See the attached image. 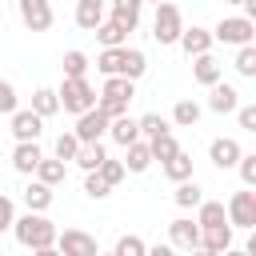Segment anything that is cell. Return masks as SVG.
<instances>
[{
	"instance_id": "1",
	"label": "cell",
	"mask_w": 256,
	"mask_h": 256,
	"mask_svg": "<svg viewBox=\"0 0 256 256\" xmlns=\"http://www.w3.org/2000/svg\"><path fill=\"white\" fill-rule=\"evenodd\" d=\"M12 236H16L28 252H36V248H52V244H56V224H52L44 212H24V216L12 220Z\"/></svg>"
},
{
	"instance_id": "2",
	"label": "cell",
	"mask_w": 256,
	"mask_h": 256,
	"mask_svg": "<svg viewBox=\"0 0 256 256\" xmlns=\"http://www.w3.org/2000/svg\"><path fill=\"white\" fill-rule=\"evenodd\" d=\"M56 100H60V108H64V112L80 116V112L96 108V88L88 84V76H80V80H64V84L56 88Z\"/></svg>"
},
{
	"instance_id": "3",
	"label": "cell",
	"mask_w": 256,
	"mask_h": 256,
	"mask_svg": "<svg viewBox=\"0 0 256 256\" xmlns=\"http://www.w3.org/2000/svg\"><path fill=\"white\" fill-rule=\"evenodd\" d=\"M180 32H184V16H180V8H176L172 0L156 4V16H152V40H156V44H176Z\"/></svg>"
},
{
	"instance_id": "4",
	"label": "cell",
	"mask_w": 256,
	"mask_h": 256,
	"mask_svg": "<svg viewBox=\"0 0 256 256\" xmlns=\"http://www.w3.org/2000/svg\"><path fill=\"white\" fill-rule=\"evenodd\" d=\"M212 40L244 48V44H252V40H256V24H252V20H244V16H224V20L212 28Z\"/></svg>"
},
{
	"instance_id": "5",
	"label": "cell",
	"mask_w": 256,
	"mask_h": 256,
	"mask_svg": "<svg viewBox=\"0 0 256 256\" xmlns=\"http://www.w3.org/2000/svg\"><path fill=\"white\" fill-rule=\"evenodd\" d=\"M224 212H228V224L232 228H256V192L252 188L232 192L228 204H224Z\"/></svg>"
},
{
	"instance_id": "6",
	"label": "cell",
	"mask_w": 256,
	"mask_h": 256,
	"mask_svg": "<svg viewBox=\"0 0 256 256\" xmlns=\"http://www.w3.org/2000/svg\"><path fill=\"white\" fill-rule=\"evenodd\" d=\"M56 252L60 256H100V244L84 228H64V232H56Z\"/></svg>"
},
{
	"instance_id": "7",
	"label": "cell",
	"mask_w": 256,
	"mask_h": 256,
	"mask_svg": "<svg viewBox=\"0 0 256 256\" xmlns=\"http://www.w3.org/2000/svg\"><path fill=\"white\" fill-rule=\"evenodd\" d=\"M16 8H20V24L28 32H48L52 20H56L52 0H16Z\"/></svg>"
},
{
	"instance_id": "8",
	"label": "cell",
	"mask_w": 256,
	"mask_h": 256,
	"mask_svg": "<svg viewBox=\"0 0 256 256\" xmlns=\"http://www.w3.org/2000/svg\"><path fill=\"white\" fill-rule=\"evenodd\" d=\"M72 136H76L80 144H100V140L108 136V116H104L100 108L80 112V116H76V128H72Z\"/></svg>"
},
{
	"instance_id": "9",
	"label": "cell",
	"mask_w": 256,
	"mask_h": 256,
	"mask_svg": "<svg viewBox=\"0 0 256 256\" xmlns=\"http://www.w3.org/2000/svg\"><path fill=\"white\" fill-rule=\"evenodd\" d=\"M40 132H44V120L32 108H16L12 112V136H16V144H36Z\"/></svg>"
},
{
	"instance_id": "10",
	"label": "cell",
	"mask_w": 256,
	"mask_h": 256,
	"mask_svg": "<svg viewBox=\"0 0 256 256\" xmlns=\"http://www.w3.org/2000/svg\"><path fill=\"white\" fill-rule=\"evenodd\" d=\"M168 244H172V248H180V252H192V248H200V228H196V220H188V216H176V220L168 224Z\"/></svg>"
},
{
	"instance_id": "11",
	"label": "cell",
	"mask_w": 256,
	"mask_h": 256,
	"mask_svg": "<svg viewBox=\"0 0 256 256\" xmlns=\"http://www.w3.org/2000/svg\"><path fill=\"white\" fill-rule=\"evenodd\" d=\"M244 156V148H240V140H232V136H220V140H212L208 144V160L220 168V172H228V168H236V160Z\"/></svg>"
},
{
	"instance_id": "12",
	"label": "cell",
	"mask_w": 256,
	"mask_h": 256,
	"mask_svg": "<svg viewBox=\"0 0 256 256\" xmlns=\"http://www.w3.org/2000/svg\"><path fill=\"white\" fill-rule=\"evenodd\" d=\"M208 108H212L216 116H228V112L240 108V92H236L228 80H216V84L208 88Z\"/></svg>"
},
{
	"instance_id": "13",
	"label": "cell",
	"mask_w": 256,
	"mask_h": 256,
	"mask_svg": "<svg viewBox=\"0 0 256 256\" xmlns=\"http://www.w3.org/2000/svg\"><path fill=\"white\" fill-rule=\"evenodd\" d=\"M192 80H196V84H204V88H212L216 80H224V64H220L212 52H204V56H196V60H192Z\"/></svg>"
},
{
	"instance_id": "14",
	"label": "cell",
	"mask_w": 256,
	"mask_h": 256,
	"mask_svg": "<svg viewBox=\"0 0 256 256\" xmlns=\"http://www.w3.org/2000/svg\"><path fill=\"white\" fill-rule=\"evenodd\" d=\"M176 44H180V48H184V52H188V56L196 60V56L212 52V32H208V28H196V24H192V28H184V32H180V40H176Z\"/></svg>"
},
{
	"instance_id": "15",
	"label": "cell",
	"mask_w": 256,
	"mask_h": 256,
	"mask_svg": "<svg viewBox=\"0 0 256 256\" xmlns=\"http://www.w3.org/2000/svg\"><path fill=\"white\" fill-rule=\"evenodd\" d=\"M140 12H144V0H112V24H120L124 32H132L140 24Z\"/></svg>"
},
{
	"instance_id": "16",
	"label": "cell",
	"mask_w": 256,
	"mask_h": 256,
	"mask_svg": "<svg viewBox=\"0 0 256 256\" xmlns=\"http://www.w3.org/2000/svg\"><path fill=\"white\" fill-rule=\"evenodd\" d=\"M104 4L108 0H76V24L84 32H96L104 24Z\"/></svg>"
},
{
	"instance_id": "17",
	"label": "cell",
	"mask_w": 256,
	"mask_h": 256,
	"mask_svg": "<svg viewBox=\"0 0 256 256\" xmlns=\"http://www.w3.org/2000/svg\"><path fill=\"white\" fill-rule=\"evenodd\" d=\"M132 96H136V84H132V80H124V76H104V92H100L96 100H116V104H132Z\"/></svg>"
},
{
	"instance_id": "18",
	"label": "cell",
	"mask_w": 256,
	"mask_h": 256,
	"mask_svg": "<svg viewBox=\"0 0 256 256\" xmlns=\"http://www.w3.org/2000/svg\"><path fill=\"white\" fill-rule=\"evenodd\" d=\"M40 160H44L40 144H16V148H12V168H16L20 176H32Z\"/></svg>"
},
{
	"instance_id": "19",
	"label": "cell",
	"mask_w": 256,
	"mask_h": 256,
	"mask_svg": "<svg viewBox=\"0 0 256 256\" xmlns=\"http://www.w3.org/2000/svg\"><path fill=\"white\" fill-rule=\"evenodd\" d=\"M200 248L208 252H228L232 248V224H220V228H200Z\"/></svg>"
},
{
	"instance_id": "20",
	"label": "cell",
	"mask_w": 256,
	"mask_h": 256,
	"mask_svg": "<svg viewBox=\"0 0 256 256\" xmlns=\"http://www.w3.org/2000/svg\"><path fill=\"white\" fill-rule=\"evenodd\" d=\"M108 136H112L120 148H128V144H136V140H140V128H136V120H132V116H116V120H108Z\"/></svg>"
},
{
	"instance_id": "21",
	"label": "cell",
	"mask_w": 256,
	"mask_h": 256,
	"mask_svg": "<svg viewBox=\"0 0 256 256\" xmlns=\"http://www.w3.org/2000/svg\"><path fill=\"white\" fill-rule=\"evenodd\" d=\"M124 172H148V164H152V152H148V140H136V144H128L124 148Z\"/></svg>"
},
{
	"instance_id": "22",
	"label": "cell",
	"mask_w": 256,
	"mask_h": 256,
	"mask_svg": "<svg viewBox=\"0 0 256 256\" xmlns=\"http://www.w3.org/2000/svg\"><path fill=\"white\" fill-rule=\"evenodd\" d=\"M220 224H228L224 204H220V200H200V208H196V228H220Z\"/></svg>"
},
{
	"instance_id": "23",
	"label": "cell",
	"mask_w": 256,
	"mask_h": 256,
	"mask_svg": "<svg viewBox=\"0 0 256 256\" xmlns=\"http://www.w3.org/2000/svg\"><path fill=\"white\" fill-rule=\"evenodd\" d=\"M40 184H48V188H56V184H64V176H68V164H60V160H52V156H44L40 164H36V172H32Z\"/></svg>"
},
{
	"instance_id": "24",
	"label": "cell",
	"mask_w": 256,
	"mask_h": 256,
	"mask_svg": "<svg viewBox=\"0 0 256 256\" xmlns=\"http://www.w3.org/2000/svg\"><path fill=\"white\" fill-rule=\"evenodd\" d=\"M24 208H28V212H48V208H52V188L40 184V180H32V184L24 188Z\"/></svg>"
},
{
	"instance_id": "25",
	"label": "cell",
	"mask_w": 256,
	"mask_h": 256,
	"mask_svg": "<svg viewBox=\"0 0 256 256\" xmlns=\"http://www.w3.org/2000/svg\"><path fill=\"white\" fill-rule=\"evenodd\" d=\"M160 168H164V176H168L172 184H180V180H192V156H188L184 148H180L172 160H164Z\"/></svg>"
},
{
	"instance_id": "26",
	"label": "cell",
	"mask_w": 256,
	"mask_h": 256,
	"mask_svg": "<svg viewBox=\"0 0 256 256\" xmlns=\"http://www.w3.org/2000/svg\"><path fill=\"white\" fill-rule=\"evenodd\" d=\"M124 48H128V44H124ZM124 48H104V52L96 56L100 76H124Z\"/></svg>"
},
{
	"instance_id": "27",
	"label": "cell",
	"mask_w": 256,
	"mask_h": 256,
	"mask_svg": "<svg viewBox=\"0 0 256 256\" xmlns=\"http://www.w3.org/2000/svg\"><path fill=\"white\" fill-rule=\"evenodd\" d=\"M32 112H36L40 120H48V116H56V112H60V100H56V88H36V92H32Z\"/></svg>"
},
{
	"instance_id": "28",
	"label": "cell",
	"mask_w": 256,
	"mask_h": 256,
	"mask_svg": "<svg viewBox=\"0 0 256 256\" xmlns=\"http://www.w3.org/2000/svg\"><path fill=\"white\" fill-rule=\"evenodd\" d=\"M60 68H64V80H80V76H88V56L80 52V48H72V52H64V60H60Z\"/></svg>"
},
{
	"instance_id": "29",
	"label": "cell",
	"mask_w": 256,
	"mask_h": 256,
	"mask_svg": "<svg viewBox=\"0 0 256 256\" xmlns=\"http://www.w3.org/2000/svg\"><path fill=\"white\" fill-rule=\"evenodd\" d=\"M172 124H176V128H196V124H200V104H196V100H176Z\"/></svg>"
},
{
	"instance_id": "30",
	"label": "cell",
	"mask_w": 256,
	"mask_h": 256,
	"mask_svg": "<svg viewBox=\"0 0 256 256\" xmlns=\"http://www.w3.org/2000/svg\"><path fill=\"white\" fill-rule=\"evenodd\" d=\"M104 160H108L104 144H80V152H76V160H72V164H80L84 172H96V168H100Z\"/></svg>"
},
{
	"instance_id": "31",
	"label": "cell",
	"mask_w": 256,
	"mask_h": 256,
	"mask_svg": "<svg viewBox=\"0 0 256 256\" xmlns=\"http://www.w3.org/2000/svg\"><path fill=\"white\" fill-rule=\"evenodd\" d=\"M172 200H176L180 208H200V200H204V188H200L196 180H180V184H176V192H172Z\"/></svg>"
},
{
	"instance_id": "32",
	"label": "cell",
	"mask_w": 256,
	"mask_h": 256,
	"mask_svg": "<svg viewBox=\"0 0 256 256\" xmlns=\"http://www.w3.org/2000/svg\"><path fill=\"white\" fill-rule=\"evenodd\" d=\"M96 40H100L104 48H124V44H128V32H124L120 24H112V20L104 16V24L96 28Z\"/></svg>"
},
{
	"instance_id": "33",
	"label": "cell",
	"mask_w": 256,
	"mask_h": 256,
	"mask_svg": "<svg viewBox=\"0 0 256 256\" xmlns=\"http://www.w3.org/2000/svg\"><path fill=\"white\" fill-rule=\"evenodd\" d=\"M144 72H148V56H144L140 48H124V80L136 84Z\"/></svg>"
},
{
	"instance_id": "34",
	"label": "cell",
	"mask_w": 256,
	"mask_h": 256,
	"mask_svg": "<svg viewBox=\"0 0 256 256\" xmlns=\"http://www.w3.org/2000/svg\"><path fill=\"white\" fill-rule=\"evenodd\" d=\"M136 128H140V140H152V136H164V132H172V128H168V120H164L160 112H144V116L136 120Z\"/></svg>"
},
{
	"instance_id": "35",
	"label": "cell",
	"mask_w": 256,
	"mask_h": 256,
	"mask_svg": "<svg viewBox=\"0 0 256 256\" xmlns=\"http://www.w3.org/2000/svg\"><path fill=\"white\" fill-rule=\"evenodd\" d=\"M148 152H152V160L164 164V160H172V156L180 152V144H176L172 132H164V136H152V140H148Z\"/></svg>"
},
{
	"instance_id": "36",
	"label": "cell",
	"mask_w": 256,
	"mask_h": 256,
	"mask_svg": "<svg viewBox=\"0 0 256 256\" xmlns=\"http://www.w3.org/2000/svg\"><path fill=\"white\" fill-rule=\"evenodd\" d=\"M76 152H80V140H76L72 132H60V136H56V148H52V160L68 164V160H76Z\"/></svg>"
},
{
	"instance_id": "37",
	"label": "cell",
	"mask_w": 256,
	"mask_h": 256,
	"mask_svg": "<svg viewBox=\"0 0 256 256\" xmlns=\"http://www.w3.org/2000/svg\"><path fill=\"white\" fill-rule=\"evenodd\" d=\"M112 252H116V256H144V252H148V244H144L136 232H124V236L116 240V248H112Z\"/></svg>"
},
{
	"instance_id": "38",
	"label": "cell",
	"mask_w": 256,
	"mask_h": 256,
	"mask_svg": "<svg viewBox=\"0 0 256 256\" xmlns=\"http://www.w3.org/2000/svg\"><path fill=\"white\" fill-rule=\"evenodd\" d=\"M232 64H236V72H240V76H248V80H252V76H256V48H252V44L236 48V60H232Z\"/></svg>"
},
{
	"instance_id": "39",
	"label": "cell",
	"mask_w": 256,
	"mask_h": 256,
	"mask_svg": "<svg viewBox=\"0 0 256 256\" xmlns=\"http://www.w3.org/2000/svg\"><path fill=\"white\" fill-rule=\"evenodd\" d=\"M96 176H100V180H104L108 188H116V184H120V180H124L128 172H124V164H120V160H112V156H108V160H104V164L96 168Z\"/></svg>"
},
{
	"instance_id": "40",
	"label": "cell",
	"mask_w": 256,
	"mask_h": 256,
	"mask_svg": "<svg viewBox=\"0 0 256 256\" xmlns=\"http://www.w3.org/2000/svg\"><path fill=\"white\" fill-rule=\"evenodd\" d=\"M236 168H240L244 188H256V152H244V156L236 160Z\"/></svg>"
},
{
	"instance_id": "41",
	"label": "cell",
	"mask_w": 256,
	"mask_h": 256,
	"mask_svg": "<svg viewBox=\"0 0 256 256\" xmlns=\"http://www.w3.org/2000/svg\"><path fill=\"white\" fill-rule=\"evenodd\" d=\"M108 192H112V188H108L96 172H88V176H84V196H88V200H104Z\"/></svg>"
},
{
	"instance_id": "42",
	"label": "cell",
	"mask_w": 256,
	"mask_h": 256,
	"mask_svg": "<svg viewBox=\"0 0 256 256\" xmlns=\"http://www.w3.org/2000/svg\"><path fill=\"white\" fill-rule=\"evenodd\" d=\"M16 104H20V96H16L12 80H0V112H4V116H12V112H16Z\"/></svg>"
},
{
	"instance_id": "43",
	"label": "cell",
	"mask_w": 256,
	"mask_h": 256,
	"mask_svg": "<svg viewBox=\"0 0 256 256\" xmlns=\"http://www.w3.org/2000/svg\"><path fill=\"white\" fill-rule=\"evenodd\" d=\"M12 220H16V204H12V196L0 192V236L12 232Z\"/></svg>"
},
{
	"instance_id": "44",
	"label": "cell",
	"mask_w": 256,
	"mask_h": 256,
	"mask_svg": "<svg viewBox=\"0 0 256 256\" xmlns=\"http://www.w3.org/2000/svg\"><path fill=\"white\" fill-rule=\"evenodd\" d=\"M236 120H240L244 132H256V104H240L236 108Z\"/></svg>"
},
{
	"instance_id": "45",
	"label": "cell",
	"mask_w": 256,
	"mask_h": 256,
	"mask_svg": "<svg viewBox=\"0 0 256 256\" xmlns=\"http://www.w3.org/2000/svg\"><path fill=\"white\" fill-rule=\"evenodd\" d=\"M144 256H176V248H172V244H148Z\"/></svg>"
},
{
	"instance_id": "46",
	"label": "cell",
	"mask_w": 256,
	"mask_h": 256,
	"mask_svg": "<svg viewBox=\"0 0 256 256\" xmlns=\"http://www.w3.org/2000/svg\"><path fill=\"white\" fill-rule=\"evenodd\" d=\"M32 256H60V252H56V244H52V248H36Z\"/></svg>"
},
{
	"instance_id": "47",
	"label": "cell",
	"mask_w": 256,
	"mask_h": 256,
	"mask_svg": "<svg viewBox=\"0 0 256 256\" xmlns=\"http://www.w3.org/2000/svg\"><path fill=\"white\" fill-rule=\"evenodd\" d=\"M188 256H216V252H208V248H192Z\"/></svg>"
},
{
	"instance_id": "48",
	"label": "cell",
	"mask_w": 256,
	"mask_h": 256,
	"mask_svg": "<svg viewBox=\"0 0 256 256\" xmlns=\"http://www.w3.org/2000/svg\"><path fill=\"white\" fill-rule=\"evenodd\" d=\"M220 256H248L244 248H228V252H220Z\"/></svg>"
},
{
	"instance_id": "49",
	"label": "cell",
	"mask_w": 256,
	"mask_h": 256,
	"mask_svg": "<svg viewBox=\"0 0 256 256\" xmlns=\"http://www.w3.org/2000/svg\"><path fill=\"white\" fill-rule=\"evenodd\" d=\"M144 4H164V0H144Z\"/></svg>"
},
{
	"instance_id": "50",
	"label": "cell",
	"mask_w": 256,
	"mask_h": 256,
	"mask_svg": "<svg viewBox=\"0 0 256 256\" xmlns=\"http://www.w3.org/2000/svg\"><path fill=\"white\" fill-rule=\"evenodd\" d=\"M100 256H116V252H100Z\"/></svg>"
},
{
	"instance_id": "51",
	"label": "cell",
	"mask_w": 256,
	"mask_h": 256,
	"mask_svg": "<svg viewBox=\"0 0 256 256\" xmlns=\"http://www.w3.org/2000/svg\"><path fill=\"white\" fill-rule=\"evenodd\" d=\"M228 4H244V0H228Z\"/></svg>"
},
{
	"instance_id": "52",
	"label": "cell",
	"mask_w": 256,
	"mask_h": 256,
	"mask_svg": "<svg viewBox=\"0 0 256 256\" xmlns=\"http://www.w3.org/2000/svg\"><path fill=\"white\" fill-rule=\"evenodd\" d=\"M0 28H4V24H0Z\"/></svg>"
}]
</instances>
